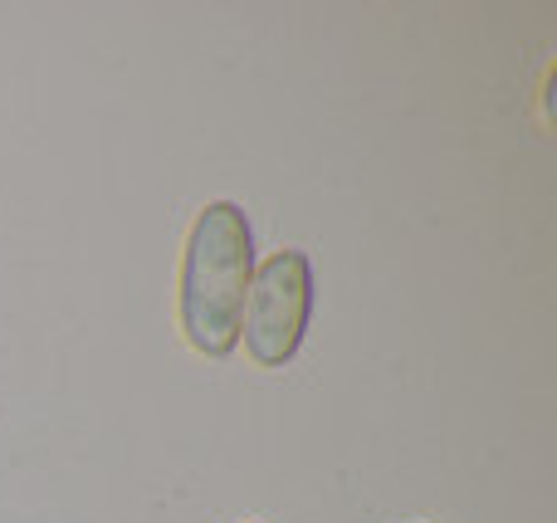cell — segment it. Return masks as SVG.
Returning <instances> with one entry per match:
<instances>
[{"label": "cell", "instance_id": "6da1fadb", "mask_svg": "<svg viewBox=\"0 0 557 523\" xmlns=\"http://www.w3.org/2000/svg\"><path fill=\"white\" fill-rule=\"evenodd\" d=\"M255 279V231L245 206L211 201L196 211L182 250V284H176V319L182 338L201 358H231L240 348V319Z\"/></svg>", "mask_w": 557, "mask_h": 523}, {"label": "cell", "instance_id": "7a4b0ae2", "mask_svg": "<svg viewBox=\"0 0 557 523\" xmlns=\"http://www.w3.org/2000/svg\"><path fill=\"white\" fill-rule=\"evenodd\" d=\"M313 323V264L304 250H274L255 264L250 299H245L240 343L255 368H284L304 348Z\"/></svg>", "mask_w": 557, "mask_h": 523}]
</instances>
